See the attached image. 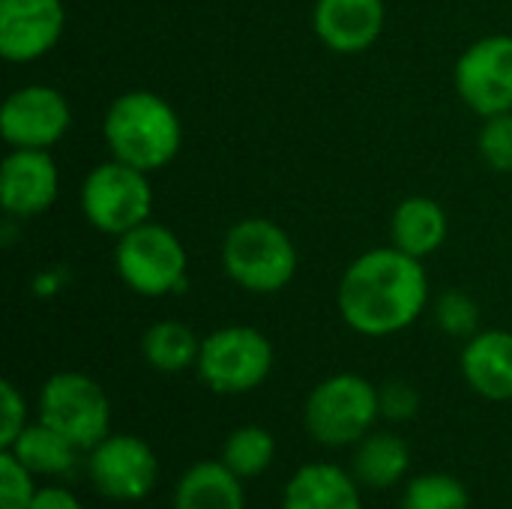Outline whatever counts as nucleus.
I'll list each match as a JSON object with an SVG mask.
<instances>
[{"label": "nucleus", "mask_w": 512, "mask_h": 509, "mask_svg": "<svg viewBox=\"0 0 512 509\" xmlns=\"http://www.w3.org/2000/svg\"><path fill=\"white\" fill-rule=\"evenodd\" d=\"M432 300L429 273L420 258L390 246L357 255L336 291L342 321L369 339H384L408 330Z\"/></svg>", "instance_id": "1"}, {"label": "nucleus", "mask_w": 512, "mask_h": 509, "mask_svg": "<svg viewBox=\"0 0 512 509\" xmlns=\"http://www.w3.org/2000/svg\"><path fill=\"white\" fill-rule=\"evenodd\" d=\"M102 138L111 159L153 174L177 159L183 147V123L165 96L153 90H126L105 108Z\"/></svg>", "instance_id": "2"}, {"label": "nucleus", "mask_w": 512, "mask_h": 509, "mask_svg": "<svg viewBox=\"0 0 512 509\" xmlns=\"http://www.w3.org/2000/svg\"><path fill=\"white\" fill-rule=\"evenodd\" d=\"M222 267L228 279L249 294H279L294 282L300 255L279 222L246 216L234 222L222 240Z\"/></svg>", "instance_id": "3"}, {"label": "nucleus", "mask_w": 512, "mask_h": 509, "mask_svg": "<svg viewBox=\"0 0 512 509\" xmlns=\"http://www.w3.org/2000/svg\"><path fill=\"white\" fill-rule=\"evenodd\" d=\"M381 420L378 387L354 372L324 378L303 405L306 432L324 447H357Z\"/></svg>", "instance_id": "4"}, {"label": "nucleus", "mask_w": 512, "mask_h": 509, "mask_svg": "<svg viewBox=\"0 0 512 509\" xmlns=\"http://www.w3.org/2000/svg\"><path fill=\"white\" fill-rule=\"evenodd\" d=\"M114 270L138 297L180 294L189 282V255L183 240L162 222H144L114 246Z\"/></svg>", "instance_id": "5"}, {"label": "nucleus", "mask_w": 512, "mask_h": 509, "mask_svg": "<svg viewBox=\"0 0 512 509\" xmlns=\"http://www.w3.org/2000/svg\"><path fill=\"white\" fill-rule=\"evenodd\" d=\"M81 213L90 228L114 240L150 222L153 219L150 174L120 159H108L90 168L81 183Z\"/></svg>", "instance_id": "6"}, {"label": "nucleus", "mask_w": 512, "mask_h": 509, "mask_svg": "<svg viewBox=\"0 0 512 509\" xmlns=\"http://www.w3.org/2000/svg\"><path fill=\"white\" fill-rule=\"evenodd\" d=\"M276 354L270 339L249 324H228L201 339L198 378L219 396L258 390L273 372Z\"/></svg>", "instance_id": "7"}, {"label": "nucleus", "mask_w": 512, "mask_h": 509, "mask_svg": "<svg viewBox=\"0 0 512 509\" xmlns=\"http://www.w3.org/2000/svg\"><path fill=\"white\" fill-rule=\"evenodd\" d=\"M39 420L69 438L78 450H93L111 432V402L99 381L84 372H54L39 387Z\"/></svg>", "instance_id": "8"}, {"label": "nucleus", "mask_w": 512, "mask_h": 509, "mask_svg": "<svg viewBox=\"0 0 512 509\" xmlns=\"http://www.w3.org/2000/svg\"><path fill=\"white\" fill-rule=\"evenodd\" d=\"M453 84H456L459 99L477 117L512 111L510 33H489L471 42L453 66Z\"/></svg>", "instance_id": "9"}, {"label": "nucleus", "mask_w": 512, "mask_h": 509, "mask_svg": "<svg viewBox=\"0 0 512 509\" xmlns=\"http://www.w3.org/2000/svg\"><path fill=\"white\" fill-rule=\"evenodd\" d=\"M87 474L102 498L135 504L156 489L159 459L138 435H108L90 450Z\"/></svg>", "instance_id": "10"}, {"label": "nucleus", "mask_w": 512, "mask_h": 509, "mask_svg": "<svg viewBox=\"0 0 512 509\" xmlns=\"http://www.w3.org/2000/svg\"><path fill=\"white\" fill-rule=\"evenodd\" d=\"M72 129V105L51 84H24L3 99L0 135L9 147L51 150Z\"/></svg>", "instance_id": "11"}, {"label": "nucleus", "mask_w": 512, "mask_h": 509, "mask_svg": "<svg viewBox=\"0 0 512 509\" xmlns=\"http://www.w3.org/2000/svg\"><path fill=\"white\" fill-rule=\"evenodd\" d=\"M66 30L63 0H0V57L36 63L57 48Z\"/></svg>", "instance_id": "12"}, {"label": "nucleus", "mask_w": 512, "mask_h": 509, "mask_svg": "<svg viewBox=\"0 0 512 509\" xmlns=\"http://www.w3.org/2000/svg\"><path fill=\"white\" fill-rule=\"evenodd\" d=\"M60 195V168L51 150L9 147L0 162V207L12 219H33L54 207Z\"/></svg>", "instance_id": "13"}, {"label": "nucleus", "mask_w": 512, "mask_h": 509, "mask_svg": "<svg viewBox=\"0 0 512 509\" xmlns=\"http://www.w3.org/2000/svg\"><path fill=\"white\" fill-rule=\"evenodd\" d=\"M387 27L384 0H315L312 30L324 48L342 57L369 51Z\"/></svg>", "instance_id": "14"}, {"label": "nucleus", "mask_w": 512, "mask_h": 509, "mask_svg": "<svg viewBox=\"0 0 512 509\" xmlns=\"http://www.w3.org/2000/svg\"><path fill=\"white\" fill-rule=\"evenodd\" d=\"M462 375L486 402L512 399V333L480 330L462 348Z\"/></svg>", "instance_id": "15"}, {"label": "nucleus", "mask_w": 512, "mask_h": 509, "mask_svg": "<svg viewBox=\"0 0 512 509\" xmlns=\"http://www.w3.org/2000/svg\"><path fill=\"white\" fill-rule=\"evenodd\" d=\"M282 509H363L360 480L330 462H309L285 486Z\"/></svg>", "instance_id": "16"}, {"label": "nucleus", "mask_w": 512, "mask_h": 509, "mask_svg": "<svg viewBox=\"0 0 512 509\" xmlns=\"http://www.w3.org/2000/svg\"><path fill=\"white\" fill-rule=\"evenodd\" d=\"M450 234L447 210L429 195H408L390 216V243L414 258L435 255Z\"/></svg>", "instance_id": "17"}, {"label": "nucleus", "mask_w": 512, "mask_h": 509, "mask_svg": "<svg viewBox=\"0 0 512 509\" xmlns=\"http://www.w3.org/2000/svg\"><path fill=\"white\" fill-rule=\"evenodd\" d=\"M174 509H246L243 480L225 462H198L177 480Z\"/></svg>", "instance_id": "18"}, {"label": "nucleus", "mask_w": 512, "mask_h": 509, "mask_svg": "<svg viewBox=\"0 0 512 509\" xmlns=\"http://www.w3.org/2000/svg\"><path fill=\"white\" fill-rule=\"evenodd\" d=\"M411 468V447L396 432H369L354 453V477L369 489H390L405 480Z\"/></svg>", "instance_id": "19"}, {"label": "nucleus", "mask_w": 512, "mask_h": 509, "mask_svg": "<svg viewBox=\"0 0 512 509\" xmlns=\"http://www.w3.org/2000/svg\"><path fill=\"white\" fill-rule=\"evenodd\" d=\"M6 450L36 477H66L72 474L78 459V447L42 420L30 423Z\"/></svg>", "instance_id": "20"}, {"label": "nucleus", "mask_w": 512, "mask_h": 509, "mask_svg": "<svg viewBox=\"0 0 512 509\" xmlns=\"http://www.w3.org/2000/svg\"><path fill=\"white\" fill-rule=\"evenodd\" d=\"M201 339L183 321H156L141 336V357L162 375H177L198 366Z\"/></svg>", "instance_id": "21"}, {"label": "nucleus", "mask_w": 512, "mask_h": 509, "mask_svg": "<svg viewBox=\"0 0 512 509\" xmlns=\"http://www.w3.org/2000/svg\"><path fill=\"white\" fill-rule=\"evenodd\" d=\"M276 459V441L267 429L261 426H240L225 438L222 447V462L240 477V480H255L261 477Z\"/></svg>", "instance_id": "22"}, {"label": "nucleus", "mask_w": 512, "mask_h": 509, "mask_svg": "<svg viewBox=\"0 0 512 509\" xmlns=\"http://www.w3.org/2000/svg\"><path fill=\"white\" fill-rule=\"evenodd\" d=\"M402 509H471L465 483L450 474H420L402 492Z\"/></svg>", "instance_id": "23"}, {"label": "nucleus", "mask_w": 512, "mask_h": 509, "mask_svg": "<svg viewBox=\"0 0 512 509\" xmlns=\"http://www.w3.org/2000/svg\"><path fill=\"white\" fill-rule=\"evenodd\" d=\"M432 312H435V324L441 327V333H447L453 339L468 342L471 336L480 333V306L462 288H450V291L438 294L432 303Z\"/></svg>", "instance_id": "24"}, {"label": "nucleus", "mask_w": 512, "mask_h": 509, "mask_svg": "<svg viewBox=\"0 0 512 509\" xmlns=\"http://www.w3.org/2000/svg\"><path fill=\"white\" fill-rule=\"evenodd\" d=\"M477 150L492 171L512 174V111L483 117V126L477 132Z\"/></svg>", "instance_id": "25"}, {"label": "nucleus", "mask_w": 512, "mask_h": 509, "mask_svg": "<svg viewBox=\"0 0 512 509\" xmlns=\"http://www.w3.org/2000/svg\"><path fill=\"white\" fill-rule=\"evenodd\" d=\"M33 471L24 468L9 450L0 453V509H30L36 498Z\"/></svg>", "instance_id": "26"}, {"label": "nucleus", "mask_w": 512, "mask_h": 509, "mask_svg": "<svg viewBox=\"0 0 512 509\" xmlns=\"http://www.w3.org/2000/svg\"><path fill=\"white\" fill-rule=\"evenodd\" d=\"M381 396V417L390 423H408L420 411V393L408 381H387L378 387Z\"/></svg>", "instance_id": "27"}, {"label": "nucleus", "mask_w": 512, "mask_h": 509, "mask_svg": "<svg viewBox=\"0 0 512 509\" xmlns=\"http://www.w3.org/2000/svg\"><path fill=\"white\" fill-rule=\"evenodd\" d=\"M27 402L12 381L0 384V447H12L15 438L27 429Z\"/></svg>", "instance_id": "28"}, {"label": "nucleus", "mask_w": 512, "mask_h": 509, "mask_svg": "<svg viewBox=\"0 0 512 509\" xmlns=\"http://www.w3.org/2000/svg\"><path fill=\"white\" fill-rule=\"evenodd\" d=\"M30 509H84V507H81V501H78L72 492H66V489H60V486H45V489H36V498H33Z\"/></svg>", "instance_id": "29"}]
</instances>
